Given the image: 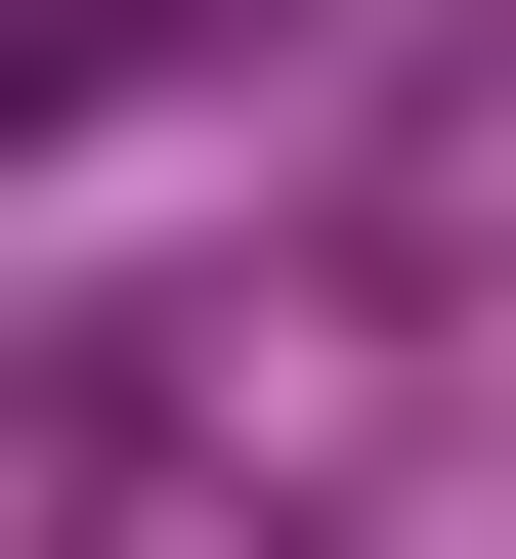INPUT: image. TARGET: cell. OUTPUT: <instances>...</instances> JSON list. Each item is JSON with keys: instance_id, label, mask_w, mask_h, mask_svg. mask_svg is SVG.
I'll use <instances>...</instances> for the list:
<instances>
[{"instance_id": "obj_1", "label": "cell", "mask_w": 516, "mask_h": 559, "mask_svg": "<svg viewBox=\"0 0 516 559\" xmlns=\"http://www.w3.org/2000/svg\"><path fill=\"white\" fill-rule=\"evenodd\" d=\"M172 86H259V0H0V173L44 130H172Z\"/></svg>"}]
</instances>
